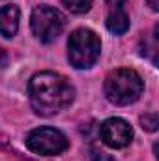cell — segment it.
<instances>
[{"label": "cell", "mask_w": 159, "mask_h": 161, "mask_svg": "<svg viewBox=\"0 0 159 161\" xmlns=\"http://www.w3.org/2000/svg\"><path fill=\"white\" fill-rule=\"evenodd\" d=\"M99 51H101V43L99 38L86 28L75 30L69 41H68V58L71 62L73 68L77 69H88L96 64V60L99 58Z\"/></svg>", "instance_id": "3"}, {"label": "cell", "mask_w": 159, "mask_h": 161, "mask_svg": "<svg viewBox=\"0 0 159 161\" xmlns=\"http://www.w3.org/2000/svg\"><path fill=\"white\" fill-rule=\"evenodd\" d=\"M26 146L40 156H56L68 148V139L54 127H38L28 133Z\"/></svg>", "instance_id": "5"}, {"label": "cell", "mask_w": 159, "mask_h": 161, "mask_svg": "<svg viewBox=\"0 0 159 161\" xmlns=\"http://www.w3.org/2000/svg\"><path fill=\"white\" fill-rule=\"evenodd\" d=\"M140 124H142V127L144 129H148V131H156L159 125V118L156 113H148V114H144L142 118H140Z\"/></svg>", "instance_id": "10"}, {"label": "cell", "mask_w": 159, "mask_h": 161, "mask_svg": "<svg viewBox=\"0 0 159 161\" xmlns=\"http://www.w3.org/2000/svg\"><path fill=\"white\" fill-rule=\"evenodd\" d=\"M30 26H32L34 36L40 41L51 43L64 30V17L58 9H54L51 6H38L32 11Z\"/></svg>", "instance_id": "4"}, {"label": "cell", "mask_w": 159, "mask_h": 161, "mask_svg": "<svg viewBox=\"0 0 159 161\" xmlns=\"http://www.w3.org/2000/svg\"><path fill=\"white\" fill-rule=\"evenodd\" d=\"M6 64H8V54L4 49H0V68H4Z\"/></svg>", "instance_id": "12"}, {"label": "cell", "mask_w": 159, "mask_h": 161, "mask_svg": "<svg viewBox=\"0 0 159 161\" xmlns=\"http://www.w3.org/2000/svg\"><path fill=\"white\" fill-rule=\"evenodd\" d=\"M127 0H107V6H125Z\"/></svg>", "instance_id": "13"}, {"label": "cell", "mask_w": 159, "mask_h": 161, "mask_svg": "<svg viewBox=\"0 0 159 161\" xmlns=\"http://www.w3.org/2000/svg\"><path fill=\"white\" fill-rule=\"evenodd\" d=\"M92 161H114V158H111L109 154H94V158H92Z\"/></svg>", "instance_id": "11"}, {"label": "cell", "mask_w": 159, "mask_h": 161, "mask_svg": "<svg viewBox=\"0 0 159 161\" xmlns=\"http://www.w3.org/2000/svg\"><path fill=\"white\" fill-rule=\"evenodd\" d=\"M111 11L107 15V28L112 34H123L129 28V15L125 11V6H109Z\"/></svg>", "instance_id": "8"}, {"label": "cell", "mask_w": 159, "mask_h": 161, "mask_svg": "<svg viewBox=\"0 0 159 161\" xmlns=\"http://www.w3.org/2000/svg\"><path fill=\"white\" fill-rule=\"evenodd\" d=\"M101 141L111 146V148H123L131 142L133 139V129L131 125L122 118H109L101 124L99 127Z\"/></svg>", "instance_id": "6"}, {"label": "cell", "mask_w": 159, "mask_h": 161, "mask_svg": "<svg viewBox=\"0 0 159 161\" xmlns=\"http://www.w3.org/2000/svg\"><path fill=\"white\" fill-rule=\"evenodd\" d=\"M144 82L135 69H116L105 79V96L114 105H129L140 97Z\"/></svg>", "instance_id": "2"}, {"label": "cell", "mask_w": 159, "mask_h": 161, "mask_svg": "<svg viewBox=\"0 0 159 161\" xmlns=\"http://www.w3.org/2000/svg\"><path fill=\"white\" fill-rule=\"evenodd\" d=\"M71 13H86L92 8V0H60Z\"/></svg>", "instance_id": "9"}, {"label": "cell", "mask_w": 159, "mask_h": 161, "mask_svg": "<svg viewBox=\"0 0 159 161\" xmlns=\"http://www.w3.org/2000/svg\"><path fill=\"white\" fill-rule=\"evenodd\" d=\"M28 96L32 109L38 114L51 116L69 107L75 97V90L69 80L60 73L41 71L36 73L28 82Z\"/></svg>", "instance_id": "1"}, {"label": "cell", "mask_w": 159, "mask_h": 161, "mask_svg": "<svg viewBox=\"0 0 159 161\" xmlns=\"http://www.w3.org/2000/svg\"><path fill=\"white\" fill-rule=\"evenodd\" d=\"M148 2H150V6H152L154 11H157L159 9V0H148Z\"/></svg>", "instance_id": "14"}, {"label": "cell", "mask_w": 159, "mask_h": 161, "mask_svg": "<svg viewBox=\"0 0 159 161\" xmlns=\"http://www.w3.org/2000/svg\"><path fill=\"white\" fill-rule=\"evenodd\" d=\"M19 8L9 4L0 9V36L4 38H13L19 28Z\"/></svg>", "instance_id": "7"}]
</instances>
